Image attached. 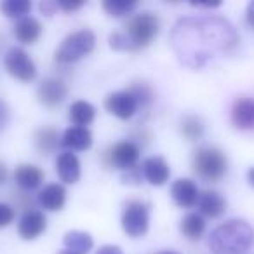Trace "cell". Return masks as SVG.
<instances>
[{
    "label": "cell",
    "mask_w": 254,
    "mask_h": 254,
    "mask_svg": "<svg viewBox=\"0 0 254 254\" xmlns=\"http://www.w3.org/2000/svg\"><path fill=\"white\" fill-rule=\"evenodd\" d=\"M173 49L190 68H202L219 53H228L239 42L235 28L218 16L183 18L171 32Z\"/></svg>",
    "instance_id": "obj_1"
},
{
    "label": "cell",
    "mask_w": 254,
    "mask_h": 254,
    "mask_svg": "<svg viewBox=\"0 0 254 254\" xmlns=\"http://www.w3.org/2000/svg\"><path fill=\"white\" fill-rule=\"evenodd\" d=\"M160 23L153 12H139L126 23V32L112 33L110 47L115 51H139L159 35Z\"/></svg>",
    "instance_id": "obj_2"
},
{
    "label": "cell",
    "mask_w": 254,
    "mask_h": 254,
    "mask_svg": "<svg viewBox=\"0 0 254 254\" xmlns=\"http://www.w3.org/2000/svg\"><path fill=\"white\" fill-rule=\"evenodd\" d=\"M254 244V230L246 219L233 218L211 232L207 240L214 254H242Z\"/></svg>",
    "instance_id": "obj_3"
},
{
    "label": "cell",
    "mask_w": 254,
    "mask_h": 254,
    "mask_svg": "<svg viewBox=\"0 0 254 254\" xmlns=\"http://www.w3.org/2000/svg\"><path fill=\"white\" fill-rule=\"evenodd\" d=\"M191 166H193V173L200 180L216 183L228 171V160L225 153L216 146H200L195 150Z\"/></svg>",
    "instance_id": "obj_4"
},
{
    "label": "cell",
    "mask_w": 254,
    "mask_h": 254,
    "mask_svg": "<svg viewBox=\"0 0 254 254\" xmlns=\"http://www.w3.org/2000/svg\"><path fill=\"white\" fill-rule=\"evenodd\" d=\"M94 46H96L94 32H91L87 28L77 30V32L64 37V40L61 42V46L56 51V61L61 64L75 63V61L91 54Z\"/></svg>",
    "instance_id": "obj_5"
},
{
    "label": "cell",
    "mask_w": 254,
    "mask_h": 254,
    "mask_svg": "<svg viewBox=\"0 0 254 254\" xmlns=\"http://www.w3.org/2000/svg\"><path fill=\"white\" fill-rule=\"evenodd\" d=\"M122 230L132 239L143 237L150 226V204L143 200H129L122 212Z\"/></svg>",
    "instance_id": "obj_6"
},
{
    "label": "cell",
    "mask_w": 254,
    "mask_h": 254,
    "mask_svg": "<svg viewBox=\"0 0 254 254\" xmlns=\"http://www.w3.org/2000/svg\"><path fill=\"white\" fill-rule=\"evenodd\" d=\"M4 66L11 77L21 82H32L37 77V66L30 54L21 47H11L4 56Z\"/></svg>",
    "instance_id": "obj_7"
},
{
    "label": "cell",
    "mask_w": 254,
    "mask_h": 254,
    "mask_svg": "<svg viewBox=\"0 0 254 254\" xmlns=\"http://www.w3.org/2000/svg\"><path fill=\"white\" fill-rule=\"evenodd\" d=\"M141 150L134 141H119L108 150L110 166L120 171H131L138 166Z\"/></svg>",
    "instance_id": "obj_8"
},
{
    "label": "cell",
    "mask_w": 254,
    "mask_h": 254,
    "mask_svg": "<svg viewBox=\"0 0 254 254\" xmlns=\"http://www.w3.org/2000/svg\"><path fill=\"white\" fill-rule=\"evenodd\" d=\"M105 108L112 115H115L120 120H129L134 117L136 110L139 108L136 103L134 96L129 91H117L106 96L105 99Z\"/></svg>",
    "instance_id": "obj_9"
},
{
    "label": "cell",
    "mask_w": 254,
    "mask_h": 254,
    "mask_svg": "<svg viewBox=\"0 0 254 254\" xmlns=\"http://www.w3.org/2000/svg\"><path fill=\"white\" fill-rule=\"evenodd\" d=\"M66 96H68V85L58 77L44 78L40 82L39 89H37V98L47 108L60 106L66 99Z\"/></svg>",
    "instance_id": "obj_10"
},
{
    "label": "cell",
    "mask_w": 254,
    "mask_h": 254,
    "mask_svg": "<svg viewBox=\"0 0 254 254\" xmlns=\"http://www.w3.org/2000/svg\"><path fill=\"white\" fill-rule=\"evenodd\" d=\"M47 230V218L39 209H28L19 218L18 233L23 240H35Z\"/></svg>",
    "instance_id": "obj_11"
},
{
    "label": "cell",
    "mask_w": 254,
    "mask_h": 254,
    "mask_svg": "<svg viewBox=\"0 0 254 254\" xmlns=\"http://www.w3.org/2000/svg\"><path fill=\"white\" fill-rule=\"evenodd\" d=\"M171 197H173V200L180 207L190 209L193 205H197L200 191H198V187L193 180H190V178H180V180H176L171 185Z\"/></svg>",
    "instance_id": "obj_12"
},
{
    "label": "cell",
    "mask_w": 254,
    "mask_h": 254,
    "mask_svg": "<svg viewBox=\"0 0 254 254\" xmlns=\"http://www.w3.org/2000/svg\"><path fill=\"white\" fill-rule=\"evenodd\" d=\"M37 202L44 211H61L66 204V190L61 183H49L37 193Z\"/></svg>",
    "instance_id": "obj_13"
},
{
    "label": "cell",
    "mask_w": 254,
    "mask_h": 254,
    "mask_svg": "<svg viewBox=\"0 0 254 254\" xmlns=\"http://www.w3.org/2000/svg\"><path fill=\"white\" fill-rule=\"evenodd\" d=\"M141 171L145 180L153 187H162L171 178L169 164L166 162L164 157H148V159H145Z\"/></svg>",
    "instance_id": "obj_14"
},
{
    "label": "cell",
    "mask_w": 254,
    "mask_h": 254,
    "mask_svg": "<svg viewBox=\"0 0 254 254\" xmlns=\"http://www.w3.org/2000/svg\"><path fill=\"white\" fill-rule=\"evenodd\" d=\"M61 146L66 152H85L92 146V134L87 127L71 126L61 136Z\"/></svg>",
    "instance_id": "obj_15"
},
{
    "label": "cell",
    "mask_w": 254,
    "mask_h": 254,
    "mask_svg": "<svg viewBox=\"0 0 254 254\" xmlns=\"http://www.w3.org/2000/svg\"><path fill=\"white\" fill-rule=\"evenodd\" d=\"M56 173L63 183L73 185L80 180V160L75 153L71 152H61L56 159Z\"/></svg>",
    "instance_id": "obj_16"
},
{
    "label": "cell",
    "mask_w": 254,
    "mask_h": 254,
    "mask_svg": "<svg viewBox=\"0 0 254 254\" xmlns=\"http://www.w3.org/2000/svg\"><path fill=\"white\" fill-rule=\"evenodd\" d=\"M232 122L242 131L254 129V98H240L233 103Z\"/></svg>",
    "instance_id": "obj_17"
},
{
    "label": "cell",
    "mask_w": 254,
    "mask_h": 254,
    "mask_svg": "<svg viewBox=\"0 0 254 254\" xmlns=\"http://www.w3.org/2000/svg\"><path fill=\"white\" fill-rule=\"evenodd\" d=\"M14 181L25 191L37 190L44 183V171L33 164H21L14 171Z\"/></svg>",
    "instance_id": "obj_18"
},
{
    "label": "cell",
    "mask_w": 254,
    "mask_h": 254,
    "mask_svg": "<svg viewBox=\"0 0 254 254\" xmlns=\"http://www.w3.org/2000/svg\"><path fill=\"white\" fill-rule=\"evenodd\" d=\"M42 35V25L37 18L33 16H25V18L18 19L14 25V37L18 42L25 44V46H32Z\"/></svg>",
    "instance_id": "obj_19"
},
{
    "label": "cell",
    "mask_w": 254,
    "mask_h": 254,
    "mask_svg": "<svg viewBox=\"0 0 254 254\" xmlns=\"http://www.w3.org/2000/svg\"><path fill=\"white\" fill-rule=\"evenodd\" d=\"M198 211L202 216H207L211 219H216L225 214L226 211V200L214 190H205L198 197Z\"/></svg>",
    "instance_id": "obj_20"
},
{
    "label": "cell",
    "mask_w": 254,
    "mask_h": 254,
    "mask_svg": "<svg viewBox=\"0 0 254 254\" xmlns=\"http://www.w3.org/2000/svg\"><path fill=\"white\" fill-rule=\"evenodd\" d=\"M63 244L68 251H73V253L78 254H87L94 246V240H92L91 233L82 232V230H70V232L64 233Z\"/></svg>",
    "instance_id": "obj_21"
},
{
    "label": "cell",
    "mask_w": 254,
    "mask_h": 254,
    "mask_svg": "<svg viewBox=\"0 0 254 254\" xmlns=\"http://www.w3.org/2000/svg\"><path fill=\"white\" fill-rule=\"evenodd\" d=\"M68 117H70V120H71V124H73V126L87 127L89 124H92V120H94L96 108L89 101L78 99V101L71 103Z\"/></svg>",
    "instance_id": "obj_22"
},
{
    "label": "cell",
    "mask_w": 254,
    "mask_h": 254,
    "mask_svg": "<svg viewBox=\"0 0 254 254\" xmlns=\"http://www.w3.org/2000/svg\"><path fill=\"white\" fill-rule=\"evenodd\" d=\"M61 145V138L54 127H42L35 132V148L42 155H49Z\"/></svg>",
    "instance_id": "obj_23"
},
{
    "label": "cell",
    "mask_w": 254,
    "mask_h": 254,
    "mask_svg": "<svg viewBox=\"0 0 254 254\" xmlns=\"http://www.w3.org/2000/svg\"><path fill=\"white\" fill-rule=\"evenodd\" d=\"M205 232V219L200 212H188L181 219V233L188 240H198Z\"/></svg>",
    "instance_id": "obj_24"
},
{
    "label": "cell",
    "mask_w": 254,
    "mask_h": 254,
    "mask_svg": "<svg viewBox=\"0 0 254 254\" xmlns=\"http://www.w3.org/2000/svg\"><path fill=\"white\" fill-rule=\"evenodd\" d=\"M181 132L188 141H198L204 136V124L198 117L187 115L181 120Z\"/></svg>",
    "instance_id": "obj_25"
},
{
    "label": "cell",
    "mask_w": 254,
    "mask_h": 254,
    "mask_svg": "<svg viewBox=\"0 0 254 254\" xmlns=\"http://www.w3.org/2000/svg\"><path fill=\"white\" fill-rule=\"evenodd\" d=\"M0 11L7 18H25L32 11V2L30 0H5L0 4Z\"/></svg>",
    "instance_id": "obj_26"
},
{
    "label": "cell",
    "mask_w": 254,
    "mask_h": 254,
    "mask_svg": "<svg viewBox=\"0 0 254 254\" xmlns=\"http://www.w3.org/2000/svg\"><path fill=\"white\" fill-rule=\"evenodd\" d=\"M136 7H138V2H136V0H105V2H103V9H105L110 16H115V18L131 14Z\"/></svg>",
    "instance_id": "obj_27"
},
{
    "label": "cell",
    "mask_w": 254,
    "mask_h": 254,
    "mask_svg": "<svg viewBox=\"0 0 254 254\" xmlns=\"http://www.w3.org/2000/svg\"><path fill=\"white\" fill-rule=\"evenodd\" d=\"M127 91L134 96L136 103H138V106H141V108L150 106L153 103V98H155V96H153L152 87H150L146 82H134V84L127 89Z\"/></svg>",
    "instance_id": "obj_28"
},
{
    "label": "cell",
    "mask_w": 254,
    "mask_h": 254,
    "mask_svg": "<svg viewBox=\"0 0 254 254\" xmlns=\"http://www.w3.org/2000/svg\"><path fill=\"white\" fill-rule=\"evenodd\" d=\"M16 218V211L12 205L4 204V202H0V228H5L9 226Z\"/></svg>",
    "instance_id": "obj_29"
},
{
    "label": "cell",
    "mask_w": 254,
    "mask_h": 254,
    "mask_svg": "<svg viewBox=\"0 0 254 254\" xmlns=\"http://www.w3.org/2000/svg\"><path fill=\"white\" fill-rule=\"evenodd\" d=\"M85 2H70V0H60L58 2V9L64 12H73V11H78L80 7H84Z\"/></svg>",
    "instance_id": "obj_30"
},
{
    "label": "cell",
    "mask_w": 254,
    "mask_h": 254,
    "mask_svg": "<svg viewBox=\"0 0 254 254\" xmlns=\"http://www.w3.org/2000/svg\"><path fill=\"white\" fill-rule=\"evenodd\" d=\"M39 9L44 16H53L54 12L58 11V2H53V0H44V2H40Z\"/></svg>",
    "instance_id": "obj_31"
},
{
    "label": "cell",
    "mask_w": 254,
    "mask_h": 254,
    "mask_svg": "<svg viewBox=\"0 0 254 254\" xmlns=\"http://www.w3.org/2000/svg\"><path fill=\"white\" fill-rule=\"evenodd\" d=\"M7 122H9V108H7V105L0 99V131L5 129Z\"/></svg>",
    "instance_id": "obj_32"
},
{
    "label": "cell",
    "mask_w": 254,
    "mask_h": 254,
    "mask_svg": "<svg viewBox=\"0 0 254 254\" xmlns=\"http://www.w3.org/2000/svg\"><path fill=\"white\" fill-rule=\"evenodd\" d=\"M96 254H124V253H122V249H120L119 246H113V244H105V246L99 247Z\"/></svg>",
    "instance_id": "obj_33"
},
{
    "label": "cell",
    "mask_w": 254,
    "mask_h": 254,
    "mask_svg": "<svg viewBox=\"0 0 254 254\" xmlns=\"http://www.w3.org/2000/svg\"><path fill=\"white\" fill-rule=\"evenodd\" d=\"M246 23L249 25V28L254 30V0L249 2V5L246 9Z\"/></svg>",
    "instance_id": "obj_34"
},
{
    "label": "cell",
    "mask_w": 254,
    "mask_h": 254,
    "mask_svg": "<svg viewBox=\"0 0 254 254\" xmlns=\"http://www.w3.org/2000/svg\"><path fill=\"white\" fill-rule=\"evenodd\" d=\"M7 176H9V173H7V167L4 166V164L0 162V187L7 181Z\"/></svg>",
    "instance_id": "obj_35"
},
{
    "label": "cell",
    "mask_w": 254,
    "mask_h": 254,
    "mask_svg": "<svg viewBox=\"0 0 254 254\" xmlns=\"http://www.w3.org/2000/svg\"><path fill=\"white\" fill-rule=\"evenodd\" d=\"M247 181H249L251 187H254V167L247 173Z\"/></svg>",
    "instance_id": "obj_36"
},
{
    "label": "cell",
    "mask_w": 254,
    "mask_h": 254,
    "mask_svg": "<svg viewBox=\"0 0 254 254\" xmlns=\"http://www.w3.org/2000/svg\"><path fill=\"white\" fill-rule=\"evenodd\" d=\"M60 254H78V253H73V251H68V249H63Z\"/></svg>",
    "instance_id": "obj_37"
},
{
    "label": "cell",
    "mask_w": 254,
    "mask_h": 254,
    "mask_svg": "<svg viewBox=\"0 0 254 254\" xmlns=\"http://www.w3.org/2000/svg\"><path fill=\"white\" fill-rule=\"evenodd\" d=\"M157 254H180V253H174V251H162V253H157Z\"/></svg>",
    "instance_id": "obj_38"
}]
</instances>
